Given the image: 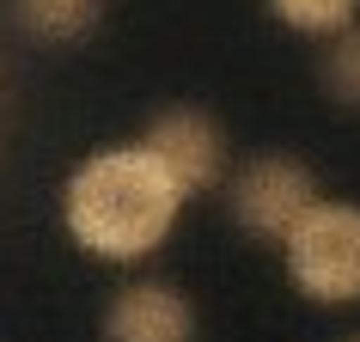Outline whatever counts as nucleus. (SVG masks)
<instances>
[{
  "label": "nucleus",
  "mask_w": 360,
  "mask_h": 342,
  "mask_svg": "<svg viewBox=\"0 0 360 342\" xmlns=\"http://www.w3.org/2000/svg\"><path fill=\"white\" fill-rule=\"evenodd\" d=\"M141 141H147L153 159L177 177L184 196H208V190H220L232 177V141L202 104H171V110H159Z\"/></svg>",
  "instance_id": "20e7f679"
},
{
  "label": "nucleus",
  "mask_w": 360,
  "mask_h": 342,
  "mask_svg": "<svg viewBox=\"0 0 360 342\" xmlns=\"http://www.w3.org/2000/svg\"><path fill=\"white\" fill-rule=\"evenodd\" d=\"M348 342H360V336H348Z\"/></svg>",
  "instance_id": "1a4fd4ad"
},
{
  "label": "nucleus",
  "mask_w": 360,
  "mask_h": 342,
  "mask_svg": "<svg viewBox=\"0 0 360 342\" xmlns=\"http://www.w3.org/2000/svg\"><path fill=\"white\" fill-rule=\"evenodd\" d=\"M104 19V0H13V25L37 43H79Z\"/></svg>",
  "instance_id": "423d86ee"
},
{
  "label": "nucleus",
  "mask_w": 360,
  "mask_h": 342,
  "mask_svg": "<svg viewBox=\"0 0 360 342\" xmlns=\"http://www.w3.org/2000/svg\"><path fill=\"white\" fill-rule=\"evenodd\" d=\"M263 6H269L275 25L300 31V37H318V43L360 19V0H263Z\"/></svg>",
  "instance_id": "0eeeda50"
},
{
  "label": "nucleus",
  "mask_w": 360,
  "mask_h": 342,
  "mask_svg": "<svg viewBox=\"0 0 360 342\" xmlns=\"http://www.w3.org/2000/svg\"><path fill=\"white\" fill-rule=\"evenodd\" d=\"M190 196L177 190L147 141H116L86 153L61 184V227L98 263H147L171 239Z\"/></svg>",
  "instance_id": "f257e3e1"
},
{
  "label": "nucleus",
  "mask_w": 360,
  "mask_h": 342,
  "mask_svg": "<svg viewBox=\"0 0 360 342\" xmlns=\"http://www.w3.org/2000/svg\"><path fill=\"white\" fill-rule=\"evenodd\" d=\"M104 342H195L190 293L159 281V275L122 281L104 305Z\"/></svg>",
  "instance_id": "39448f33"
},
{
  "label": "nucleus",
  "mask_w": 360,
  "mask_h": 342,
  "mask_svg": "<svg viewBox=\"0 0 360 342\" xmlns=\"http://www.w3.org/2000/svg\"><path fill=\"white\" fill-rule=\"evenodd\" d=\"M323 92L336 98V104H348V110H360V19L342 25L336 37H323Z\"/></svg>",
  "instance_id": "6e6552de"
},
{
  "label": "nucleus",
  "mask_w": 360,
  "mask_h": 342,
  "mask_svg": "<svg viewBox=\"0 0 360 342\" xmlns=\"http://www.w3.org/2000/svg\"><path fill=\"white\" fill-rule=\"evenodd\" d=\"M287 281L311 305H360V202L318 196L281 239Z\"/></svg>",
  "instance_id": "f03ea898"
},
{
  "label": "nucleus",
  "mask_w": 360,
  "mask_h": 342,
  "mask_svg": "<svg viewBox=\"0 0 360 342\" xmlns=\"http://www.w3.org/2000/svg\"><path fill=\"white\" fill-rule=\"evenodd\" d=\"M318 202V177L305 159L293 153H257L245 165L226 177V208L232 220L250 232V239H263V245H281L287 232L300 227V214Z\"/></svg>",
  "instance_id": "7ed1b4c3"
}]
</instances>
